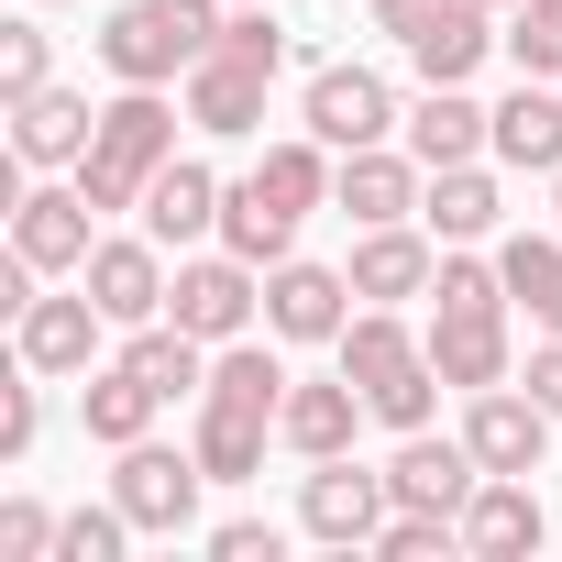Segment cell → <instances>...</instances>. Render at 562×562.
Returning a JSON list of instances; mask_svg holds the SVG:
<instances>
[{"mask_svg": "<svg viewBox=\"0 0 562 562\" xmlns=\"http://www.w3.org/2000/svg\"><path fill=\"white\" fill-rule=\"evenodd\" d=\"M155 408H166V397H155L133 364H100V375L78 386V419H89V441H111V452H122V441H144V430H155Z\"/></svg>", "mask_w": 562, "mask_h": 562, "instance_id": "cell-29", "label": "cell"}, {"mask_svg": "<svg viewBox=\"0 0 562 562\" xmlns=\"http://www.w3.org/2000/svg\"><path fill=\"white\" fill-rule=\"evenodd\" d=\"M474 485H485L474 441H430V430H397V463H386V496H397V507H419V518H452V529H463Z\"/></svg>", "mask_w": 562, "mask_h": 562, "instance_id": "cell-7", "label": "cell"}, {"mask_svg": "<svg viewBox=\"0 0 562 562\" xmlns=\"http://www.w3.org/2000/svg\"><path fill=\"white\" fill-rule=\"evenodd\" d=\"M221 0H122L111 12V34H100V67L122 78V89H166V78H188L210 45H221Z\"/></svg>", "mask_w": 562, "mask_h": 562, "instance_id": "cell-2", "label": "cell"}, {"mask_svg": "<svg viewBox=\"0 0 562 562\" xmlns=\"http://www.w3.org/2000/svg\"><path fill=\"white\" fill-rule=\"evenodd\" d=\"M100 210H89V188H12V254L23 265H45V276H78L89 265V232Z\"/></svg>", "mask_w": 562, "mask_h": 562, "instance_id": "cell-12", "label": "cell"}, {"mask_svg": "<svg viewBox=\"0 0 562 562\" xmlns=\"http://www.w3.org/2000/svg\"><path fill=\"white\" fill-rule=\"evenodd\" d=\"M331 353H342V375L364 386V408H375L386 430H430L441 364H430V342H419V331H408L397 310H375V299H364V310L342 321V342H331Z\"/></svg>", "mask_w": 562, "mask_h": 562, "instance_id": "cell-1", "label": "cell"}, {"mask_svg": "<svg viewBox=\"0 0 562 562\" xmlns=\"http://www.w3.org/2000/svg\"><path fill=\"white\" fill-rule=\"evenodd\" d=\"M254 310H265V265H243L232 243H221V254H199V265H177V288H166V321H177V331H199L210 353H221V342H243V331H254Z\"/></svg>", "mask_w": 562, "mask_h": 562, "instance_id": "cell-5", "label": "cell"}, {"mask_svg": "<svg viewBox=\"0 0 562 562\" xmlns=\"http://www.w3.org/2000/svg\"><path fill=\"white\" fill-rule=\"evenodd\" d=\"M496 166L562 177V89H551V78H518V89L496 100Z\"/></svg>", "mask_w": 562, "mask_h": 562, "instance_id": "cell-19", "label": "cell"}, {"mask_svg": "<svg viewBox=\"0 0 562 562\" xmlns=\"http://www.w3.org/2000/svg\"><path fill=\"white\" fill-rule=\"evenodd\" d=\"M288 386H299V375L276 364L265 342H221V353H210V386H199V397H210V408H243V419H276V408H288Z\"/></svg>", "mask_w": 562, "mask_h": 562, "instance_id": "cell-27", "label": "cell"}, {"mask_svg": "<svg viewBox=\"0 0 562 562\" xmlns=\"http://www.w3.org/2000/svg\"><path fill=\"white\" fill-rule=\"evenodd\" d=\"M122 540H133L122 496H111V507H67V529H56V562H122Z\"/></svg>", "mask_w": 562, "mask_h": 562, "instance_id": "cell-35", "label": "cell"}, {"mask_svg": "<svg viewBox=\"0 0 562 562\" xmlns=\"http://www.w3.org/2000/svg\"><path fill=\"white\" fill-rule=\"evenodd\" d=\"M364 419H375L364 386H353V375H321V386H288V408H276V441L310 452V463H331V452H353Z\"/></svg>", "mask_w": 562, "mask_h": 562, "instance_id": "cell-16", "label": "cell"}, {"mask_svg": "<svg viewBox=\"0 0 562 562\" xmlns=\"http://www.w3.org/2000/svg\"><path fill=\"white\" fill-rule=\"evenodd\" d=\"M529 397L562 419V331H540V353H529Z\"/></svg>", "mask_w": 562, "mask_h": 562, "instance_id": "cell-41", "label": "cell"}, {"mask_svg": "<svg viewBox=\"0 0 562 562\" xmlns=\"http://www.w3.org/2000/svg\"><path fill=\"white\" fill-rule=\"evenodd\" d=\"M56 507H34V496H12V507H0V562H56Z\"/></svg>", "mask_w": 562, "mask_h": 562, "instance_id": "cell-37", "label": "cell"}, {"mask_svg": "<svg viewBox=\"0 0 562 562\" xmlns=\"http://www.w3.org/2000/svg\"><path fill=\"white\" fill-rule=\"evenodd\" d=\"M540 496H529V474H485L474 485V507H463V551L474 562H518V551H540Z\"/></svg>", "mask_w": 562, "mask_h": 562, "instance_id": "cell-18", "label": "cell"}, {"mask_svg": "<svg viewBox=\"0 0 562 562\" xmlns=\"http://www.w3.org/2000/svg\"><path fill=\"white\" fill-rule=\"evenodd\" d=\"M111 364H133L155 397H199V386H210V342H199V331H177V321L122 331V353H111Z\"/></svg>", "mask_w": 562, "mask_h": 562, "instance_id": "cell-26", "label": "cell"}, {"mask_svg": "<svg viewBox=\"0 0 562 562\" xmlns=\"http://www.w3.org/2000/svg\"><path fill=\"white\" fill-rule=\"evenodd\" d=\"M496 276H507V299L540 321L551 288H562V232H507V243H496Z\"/></svg>", "mask_w": 562, "mask_h": 562, "instance_id": "cell-31", "label": "cell"}, {"mask_svg": "<svg viewBox=\"0 0 562 562\" xmlns=\"http://www.w3.org/2000/svg\"><path fill=\"white\" fill-rule=\"evenodd\" d=\"M485 12H518V0H485Z\"/></svg>", "mask_w": 562, "mask_h": 562, "instance_id": "cell-45", "label": "cell"}, {"mask_svg": "<svg viewBox=\"0 0 562 562\" xmlns=\"http://www.w3.org/2000/svg\"><path fill=\"white\" fill-rule=\"evenodd\" d=\"M232 12H254V0H232ZM265 12H276V0H265Z\"/></svg>", "mask_w": 562, "mask_h": 562, "instance_id": "cell-44", "label": "cell"}, {"mask_svg": "<svg viewBox=\"0 0 562 562\" xmlns=\"http://www.w3.org/2000/svg\"><path fill=\"white\" fill-rule=\"evenodd\" d=\"M144 232H155V243H199V232H221V177H210L199 155H166L155 188H144Z\"/></svg>", "mask_w": 562, "mask_h": 562, "instance_id": "cell-23", "label": "cell"}, {"mask_svg": "<svg viewBox=\"0 0 562 562\" xmlns=\"http://www.w3.org/2000/svg\"><path fill=\"white\" fill-rule=\"evenodd\" d=\"M221 56H243V67H265V78L288 67V34L265 23V0H254V12H232V23H221Z\"/></svg>", "mask_w": 562, "mask_h": 562, "instance_id": "cell-38", "label": "cell"}, {"mask_svg": "<svg viewBox=\"0 0 562 562\" xmlns=\"http://www.w3.org/2000/svg\"><path fill=\"white\" fill-rule=\"evenodd\" d=\"M199 485H210V463H199V441L177 452V441H122V474H111V496H122V518L133 529H155V540H177L188 518H199Z\"/></svg>", "mask_w": 562, "mask_h": 562, "instance_id": "cell-4", "label": "cell"}, {"mask_svg": "<svg viewBox=\"0 0 562 562\" xmlns=\"http://www.w3.org/2000/svg\"><path fill=\"white\" fill-rule=\"evenodd\" d=\"M463 441H474L485 474H540V452H551V408H540L529 386H485V397L463 408Z\"/></svg>", "mask_w": 562, "mask_h": 562, "instance_id": "cell-14", "label": "cell"}, {"mask_svg": "<svg viewBox=\"0 0 562 562\" xmlns=\"http://www.w3.org/2000/svg\"><path fill=\"white\" fill-rule=\"evenodd\" d=\"M485 0H441V12H430V34L408 45V67H419V89H463L474 67H485Z\"/></svg>", "mask_w": 562, "mask_h": 562, "instance_id": "cell-24", "label": "cell"}, {"mask_svg": "<svg viewBox=\"0 0 562 562\" xmlns=\"http://www.w3.org/2000/svg\"><path fill=\"white\" fill-rule=\"evenodd\" d=\"M419 188H430V166H419V155H386V144H364V155L331 166V210H342L353 232H375V221H419Z\"/></svg>", "mask_w": 562, "mask_h": 562, "instance_id": "cell-13", "label": "cell"}, {"mask_svg": "<svg viewBox=\"0 0 562 562\" xmlns=\"http://www.w3.org/2000/svg\"><path fill=\"white\" fill-rule=\"evenodd\" d=\"M34 89H56V45H45V23H0V100H34Z\"/></svg>", "mask_w": 562, "mask_h": 562, "instance_id": "cell-33", "label": "cell"}, {"mask_svg": "<svg viewBox=\"0 0 562 562\" xmlns=\"http://www.w3.org/2000/svg\"><path fill=\"white\" fill-rule=\"evenodd\" d=\"M430 12H441V0H375V23H386L397 45H419V34H430Z\"/></svg>", "mask_w": 562, "mask_h": 562, "instance_id": "cell-42", "label": "cell"}, {"mask_svg": "<svg viewBox=\"0 0 562 562\" xmlns=\"http://www.w3.org/2000/svg\"><path fill=\"white\" fill-rule=\"evenodd\" d=\"M310 133H321L331 155H364V144L397 133V89H386L375 67H321V78H310Z\"/></svg>", "mask_w": 562, "mask_h": 562, "instance_id": "cell-11", "label": "cell"}, {"mask_svg": "<svg viewBox=\"0 0 562 562\" xmlns=\"http://www.w3.org/2000/svg\"><path fill=\"white\" fill-rule=\"evenodd\" d=\"M342 321H353V276L342 265H265V331L276 342H342Z\"/></svg>", "mask_w": 562, "mask_h": 562, "instance_id": "cell-9", "label": "cell"}, {"mask_svg": "<svg viewBox=\"0 0 562 562\" xmlns=\"http://www.w3.org/2000/svg\"><path fill=\"white\" fill-rule=\"evenodd\" d=\"M551 210H562V177H551Z\"/></svg>", "mask_w": 562, "mask_h": 562, "instance_id": "cell-46", "label": "cell"}, {"mask_svg": "<svg viewBox=\"0 0 562 562\" xmlns=\"http://www.w3.org/2000/svg\"><path fill=\"white\" fill-rule=\"evenodd\" d=\"M430 364H441V386H463V397L507 386V310H430Z\"/></svg>", "mask_w": 562, "mask_h": 562, "instance_id": "cell-17", "label": "cell"}, {"mask_svg": "<svg viewBox=\"0 0 562 562\" xmlns=\"http://www.w3.org/2000/svg\"><path fill=\"white\" fill-rule=\"evenodd\" d=\"M265 430L276 419H243V408H210L199 397V463H210V485H254L265 474Z\"/></svg>", "mask_w": 562, "mask_h": 562, "instance_id": "cell-30", "label": "cell"}, {"mask_svg": "<svg viewBox=\"0 0 562 562\" xmlns=\"http://www.w3.org/2000/svg\"><path fill=\"white\" fill-rule=\"evenodd\" d=\"M89 133H100L89 89H34V100H12V155H23V166H78Z\"/></svg>", "mask_w": 562, "mask_h": 562, "instance_id": "cell-20", "label": "cell"}, {"mask_svg": "<svg viewBox=\"0 0 562 562\" xmlns=\"http://www.w3.org/2000/svg\"><path fill=\"white\" fill-rule=\"evenodd\" d=\"M166 155H177V111H166V89H122V100L100 111L89 155H78L89 210H144V188H155Z\"/></svg>", "mask_w": 562, "mask_h": 562, "instance_id": "cell-3", "label": "cell"}, {"mask_svg": "<svg viewBox=\"0 0 562 562\" xmlns=\"http://www.w3.org/2000/svg\"><path fill=\"white\" fill-rule=\"evenodd\" d=\"M386 518H397L386 474H364L353 452L310 463V485H299V529H310L321 551H375V529H386Z\"/></svg>", "mask_w": 562, "mask_h": 562, "instance_id": "cell-6", "label": "cell"}, {"mask_svg": "<svg viewBox=\"0 0 562 562\" xmlns=\"http://www.w3.org/2000/svg\"><path fill=\"white\" fill-rule=\"evenodd\" d=\"M276 551H288L276 518H221V529H210V562H276Z\"/></svg>", "mask_w": 562, "mask_h": 562, "instance_id": "cell-39", "label": "cell"}, {"mask_svg": "<svg viewBox=\"0 0 562 562\" xmlns=\"http://www.w3.org/2000/svg\"><path fill=\"white\" fill-rule=\"evenodd\" d=\"M78 288L122 321V331H144V321H166V243L155 232H122V243H89V265H78Z\"/></svg>", "mask_w": 562, "mask_h": 562, "instance_id": "cell-8", "label": "cell"}, {"mask_svg": "<svg viewBox=\"0 0 562 562\" xmlns=\"http://www.w3.org/2000/svg\"><path fill=\"white\" fill-rule=\"evenodd\" d=\"M419 221H430V243H485L507 210H496V177H485V166H430Z\"/></svg>", "mask_w": 562, "mask_h": 562, "instance_id": "cell-25", "label": "cell"}, {"mask_svg": "<svg viewBox=\"0 0 562 562\" xmlns=\"http://www.w3.org/2000/svg\"><path fill=\"white\" fill-rule=\"evenodd\" d=\"M221 243H232L243 265H288L299 210H276V199H265V177H232V188H221Z\"/></svg>", "mask_w": 562, "mask_h": 562, "instance_id": "cell-28", "label": "cell"}, {"mask_svg": "<svg viewBox=\"0 0 562 562\" xmlns=\"http://www.w3.org/2000/svg\"><path fill=\"white\" fill-rule=\"evenodd\" d=\"M540 331H562V288H551V310H540Z\"/></svg>", "mask_w": 562, "mask_h": 562, "instance_id": "cell-43", "label": "cell"}, {"mask_svg": "<svg viewBox=\"0 0 562 562\" xmlns=\"http://www.w3.org/2000/svg\"><path fill=\"white\" fill-rule=\"evenodd\" d=\"M12 331H23V375H100V342H111L122 321L78 288V299H34Z\"/></svg>", "mask_w": 562, "mask_h": 562, "instance_id": "cell-10", "label": "cell"}, {"mask_svg": "<svg viewBox=\"0 0 562 562\" xmlns=\"http://www.w3.org/2000/svg\"><path fill=\"white\" fill-rule=\"evenodd\" d=\"M430 310H507V276L463 243H441V276H430Z\"/></svg>", "mask_w": 562, "mask_h": 562, "instance_id": "cell-32", "label": "cell"}, {"mask_svg": "<svg viewBox=\"0 0 562 562\" xmlns=\"http://www.w3.org/2000/svg\"><path fill=\"white\" fill-rule=\"evenodd\" d=\"M23 452H34V386L0 397V463H23Z\"/></svg>", "mask_w": 562, "mask_h": 562, "instance_id": "cell-40", "label": "cell"}, {"mask_svg": "<svg viewBox=\"0 0 562 562\" xmlns=\"http://www.w3.org/2000/svg\"><path fill=\"white\" fill-rule=\"evenodd\" d=\"M496 45L518 56V78H562V12H551V0H518V23Z\"/></svg>", "mask_w": 562, "mask_h": 562, "instance_id": "cell-34", "label": "cell"}, {"mask_svg": "<svg viewBox=\"0 0 562 562\" xmlns=\"http://www.w3.org/2000/svg\"><path fill=\"white\" fill-rule=\"evenodd\" d=\"M408 155H419V166H474V155H496V111H474L463 89H419Z\"/></svg>", "mask_w": 562, "mask_h": 562, "instance_id": "cell-22", "label": "cell"}, {"mask_svg": "<svg viewBox=\"0 0 562 562\" xmlns=\"http://www.w3.org/2000/svg\"><path fill=\"white\" fill-rule=\"evenodd\" d=\"M353 299H375V310H397V299H430V276H441V254H430V221H375L364 243H353Z\"/></svg>", "mask_w": 562, "mask_h": 562, "instance_id": "cell-15", "label": "cell"}, {"mask_svg": "<svg viewBox=\"0 0 562 562\" xmlns=\"http://www.w3.org/2000/svg\"><path fill=\"white\" fill-rule=\"evenodd\" d=\"M551 12H562V0H551Z\"/></svg>", "mask_w": 562, "mask_h": 562, "instance_id": "cell-47", "label": "cell"}, {"mask_svg": "<svg viewBox=\"0 0 562 562\" xmlns=\"http://www.w3.org/2000/svg\"><path fill=\"white\" fill-rule=\"evenodd\" d=\"M188 122H199V133H221V144H232V133H254V122H265V67H243V56H221V45H210V56L188 67Z\"/></svg>", "mask_w": 562, "mask_h": 562, "instance_id": "cell-21", "label": "cell"}, {"mask_svg": "<svg viewBox=\"0 0 562 562\" xmlns=\"http://www.w3.org/2000/svg\"><path fill=\"white\" fill-rule=\"evenodd\" d=\"M441 551H463V529H452V518H419V507H397V518L375 529V562H441Z\"/></svg>", "mask_w": 562, "mask_h": 562, "instance_id": "cell-36", "label": "cell"}]
</instances>
